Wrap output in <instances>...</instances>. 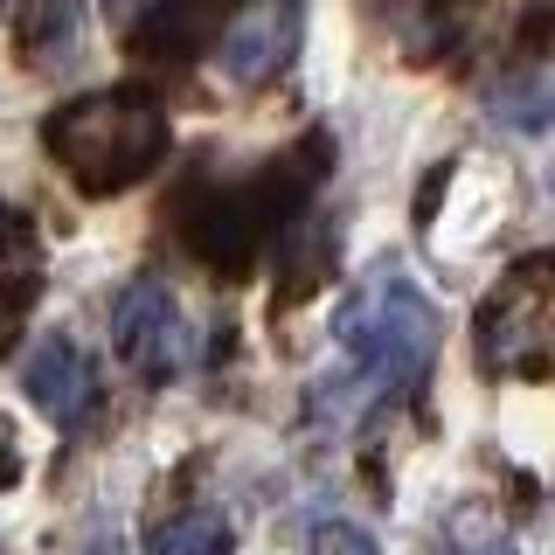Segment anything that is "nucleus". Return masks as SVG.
I'll return each mask as SVG.
<instances>
[{
    "label": "nucleus",
    "instance_id": "f257e3e1",
    "mask_svg": "<svg viewBox=\"0 0 555 555\" xmlns=\"http://www.w3.org/2000/svg\"><path fill=\"white\" fill-rule=\"evenodd\" d=\"M42 146H49V160L69 173L77 195L112 202L167 160V112H160V98L139 91V83L83 91V98L56 104V112L42 118Z\"/></svg>",
    "mask_w": 555,
    "mask_h": 555
},
{
    "label": "nucleus",
    "instance_id": "f03ea898",
    "mask_svg": "<svg viewBox=\"0 0 555 555\" xmlns=\"http://www.w3.org/2000/svg\"><path fill=\"white\" fill-rule=\"evenodd\" d=\"M334 340H340L354 382L396 396V389H416L424 369H430V354H438V312H430V299L410 285V278L375 271L340 299Z\"/></svg>",
    "mask_w": 555,
    "mask_h": 555
},
{
    "label": "nucleus",
    "instance_id": "7ed1b4c3",
    "mask_svg": "<svg viewBox=\"0 0 555 555\" xmlns=\"http://www.w3.org/2000/svg\"><path fill=\"white\" fill-rule=\"evenodd\" d=\"M473 347L486 375H542L555 361V264H514L486 292L479 320H473Z\"/></svg>",
    "mask_w": 555,
    "mask_h": 555
},
{
    "label": "nucleus",
    "instance_id": "20e7f679",
    "mask_svg": "<svg viewBox=\"0 0 555 555\" xmlns=\"http://www.w3.org/2000/svg\"><path fill=\"white\" fill-rule=\"evenodd\" d=\"M112 347L139 382H173L188 369L195 340H188V312L167 292V278H132L112 299Z\"/></svg>",
    "mask_w": 555,
    "mask_h": 555
},
{
    "label": "nucleus",
    "instance_id": "39448f33",
    "mask_svg": "<svg viewBox=\"0 0 555 555\" xmlns=\"http://www.w3.org/2000/svg\"><path fill=\"white\" fill-rule=\"evenodd\" d=\"M299 35H306V0H243L216 35V63L236 91H257L299 56Z\"/></svg>",
    "mask_w": 555,
    "mask_h": 555
},
{
    "label": "nucleus",
    "instance_id": "423d86ee",
    "mask_svg": "<svg viewBox=\"0 0 555 555\" xmlns=\"http://www.w3.org/2000/svg\"><path fill=\"white\" fill-rule=\"evenodd\" d=\"M22 389H28V403L49 416L56 430H83L98 416V396H104V382H98V361L83 354L69 334H49V340H35L28 347V361H22Z\"/></svg>",
    "mask_w": 555,
    "mask_h": 555
},
{
    "label": "nucleus",
    "instance_id": "0eeeda50",
    "mask_svg": "<svg viewBox=\"0 0 555 555\" xmlns=\"http://www.w3.org/2000/svg\"><path fill=\"white\" fill-rule=\"evenodd\" d=\"M14 49L28 69H69L83 49V0H22L14 8Z\"/></svg>",
    "mask_w": 555,
    "mask_h": 555
},
{
    "label": "nucleus",
    "instance_id": "6e6552de",
    "mask_svg": "<svg viewBox=\"0 0 555 555\" xmlns=\"http://www.w3.org/2000/svg\"><path fill=\"white\" fill-rule=\"evenodd\" d=\"M202 35H222V28H208L202 0H160V8L126 35V49L139 63H188L202 49Z\"/></svg>",
    "mask_w": 555,
    "mask_h": 555
},
{
    "label": "nucleus",
    "instance_id": "1a4fd4ad",
    "mask_svg": "<svg viewBox=\"0 0 555 555\" xmlns=\"http://www.w3.org/2000/svg\"><path fill=\"white\" fill-rule=\"evenodd\" d=\"M146 555H230V520L216 507H181V514L153 520Z\"/></svg>",
    "mask_w": 555,
    "mask_h": 555
},
{
    "label": "nucleus",
    "instance_id": "9d476101",
    "mask_svg": "<svg viewBox=\"0 0 555 555\" xmlns=\"http://www.w3.org/2000/svg\"><path fill=\"white\" fill-rule=\"evenodd\" d=\"M312 555H382V548L354 520H320V528H312Z\"/></svg>",
    "mask_w": 555,
    "mask_h": 555
},
{
    "label": "nucleus",
    "instance_id": "9b49d317",
    "mask_svg": "<svg viewBox=\"0 0 555 555\" xmlns=\"http://www.w3.org/2000/svg\"><path fill=\"white\" fill-rule=\"evenodd\" d=\"M22 250H28V230H22V216L0 202V257H22Z\"/></svg>",
    "mask_w": 555,
    "mask_h": 555
},
{
    "label": "nucleus",
    "instance_id": "f8f14e48",
    "mask_svg": "<svg viewBox=\"0 0 555 555\" xmlns=\"http://www.w3.org/2000/svg\"><path fill=\"white\" fill-rule=\"evenodd\" d=\"M451 555H514L507 542H486V548H451Z\"/></svg>",
    "mask_w": 555,
    "mask_h": 555
},
{
    "label": "nucleus",
    "instance_id": "ddd939ff",
    "mask_svg": "<svg viewBox=\"0 0 555 555\" xmlns=\"http://www.w3.org/2000/svg\"><path fill=\"white\" fill-rule=\"evenodd\" d=\"M104 8H112V14H126V8H132V0H104Z\"/></svg>",
    "mask_w": 555,
    "mask_h": 555
},
{
    "label": "nucleus",
    "instance_id": "4468645a",
    "mask_svg": "<svg viewBox=\"0 0 555 555\" xmlns=\"http://www.w3.org/2000/svg\"><path fill=\"white\" fill-rule=\"evenodd\" d=\"M548 188H555V167H548Z\"/></svg>",
    "mask_w": 555,
    "mask_h": 555
}]
</instances>
